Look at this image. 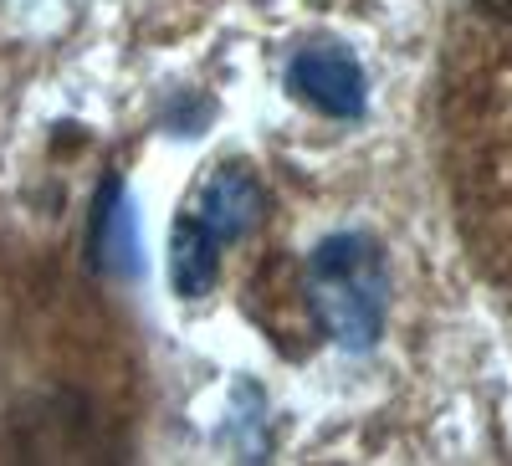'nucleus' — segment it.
<instances>
[{
    "label": "nucleus",
    "mask_w": 512,
    "mask_h": 466,
    "mask_svg": "<svg viewBox=\"0 0 512 466\" xmlns=\"http://www.w3.org/2000/svg\"><path fill=\"white\" fill-rule=\"evenodd\" d=\"M384 298H390V277H384V257L369 236H328L313 251L308 303L333 344H344L354 354L374 349V338L384 328Z\"/></svg>",
    "instance_id": "1"
},
{
    "label": "nucleus",
    "mask_w": 512,
    "mask_h": 466,
    "mask_svg": "<svg viewBox=\"0 0 512 466\" xmlns=\"http://www.w3.org/2000/svg\"><path fill=\"white\" fill-rule=\"evenodd\" d=\"M287 82H292L297 98L313 103L328 118H359L364 113V67L344 47H328V41L303 47L292 57Z\"/></svg>",
    "instance_id": "2"
},
{
    "label": "nucleus",
    "mask_w": 512,
    "mask_h": 466,
    "mask_svg": "<svg viewBox=\"0 0 512 466\" xmlns=\"http://www.w3.org/2000/svg\"><path fill=\"white\" fill-rule=\"evenodd\" d=\"M262 210H267L262 180H256L251 169H241V164H226V169H216V175L195 190V200H190L185 216H190L195 226H205L210 236L226 246V241L251 236L256 221H262Z\"/></svg>",
    "instance_id": "3"
},
{
    "label": "nucleus",
    "mask_w": 512,
    "mask_h": 466,
    "mask_svg": "<svg viewBox=\"0 0 512 466\" xmlns=\"http://www.w3.org/2000/svg\"><path fill=\"white\" fill-rule=\"evenodd\" d=\"M216 272H221V241L190 216H180L169 231V282H175V292L180 298H205L216 287Z\"/></svg>",
    "instance_id": "4"
},
{
    "label": "nucleus",
    "mask_w": 512,
    "mask_h": 466,
    "mask_svg": "<svg viewBox=\"0 0 512 466\" xmlns=\"http://www.w3.org/2000/svg\"><path fill=\"white\" fill-rule=\"evenodd\" d=\"M477 6H482L492 21H512V0H477Z\"/></svg>",
    "instance_id": "5"
}]
</instances>
